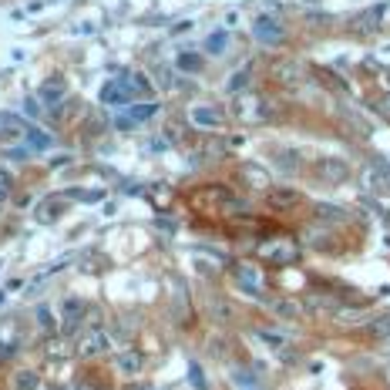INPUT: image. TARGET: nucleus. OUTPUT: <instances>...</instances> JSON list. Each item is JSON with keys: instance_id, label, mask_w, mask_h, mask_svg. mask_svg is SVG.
Here are the masks:
<instances>
[{"instance_id": "nucleus-28", "label": "nucleus", "mask_w": 390, "mask_h": 390, "mask_svg": "<svg viewBox=\"0 0 390 390\" xmlns=\"http://www.w3.org/2000/svg\"><path fill=\"white\" fill-rule=\"evenodd\" d=\"M27 145H34V148H51V135H44L41 128H27Z\"/></svg>"}, {"instance_id": "nucleus-29", "label": "nucleus", "mask_w": 390, "mask_h": 390, "mask_svg": "<svg viewBox=\"0 0 390 390\" xmlns=\"http://www.w3.org/2000/svg\"><path fill=\"white\" fill-rule=\"evenodd\" d=\"M273 313H276V316H286V320H296V316H300V306L289 303V300H280V303H273Z\"/></svg>"}, {"instance_id": "nucleus-14", "label": "nucleus", "mask_w": 390, "mask_h": 390, "mask_svg": "<svg viewBox=\"0 0 390 390\" xmlns=\"http://www.w3.org/2000/svg\"><path fill=\"white\" fill-rule=\"evenodd\" d=\"M61 313H64V330H68V333H75V330H78V323L84 320V313H88V306L81 303L78 296H68V300H64V306H61Z\"/></svg>"}, {"instance_id": "nucleus-8", "label": "nucleus", "mask_w": 390, "mask_h": 390, "mask_svg": "<svg viewBox=\"0 0 390 390\" xmlns=\"http://www.w3.org/2000/svg\"><path fill=\"white\" fill-rule=\"evenodd\" d=\"M108 350H111V337L104 333L101 326L84 330V337H81V343H78L81 357H98V353H108Z\"/></svg>"}, {"instance_id": "nucleus-25", "label": "nucleus", "mask_w": 390, "mask_h": 390, "mask_svg": "<svg viewBox=\"0 0 390 390\" xmlns=\"http://www.w3.org/2000/svg\"><path fill=\"white\" fill-rule=\"evenodd\" d=\"M188 384H192V387H195V390H208L206 370H202V367L195 364V360H192V364H188Z\"/></svg>"}, {"instance_id": "nucleus-32", "label": "nucleus", "mask_w": 390, "mask_h": 390, "mask_svg": "<svg viewBox=\"0 0 390 390\" xmlns=\"http://www.w3.org/2000/svg\"><path fill=\"white\" fill-rule=\"evenodd\" d=\"M206 48H208V51H222V48H226V30L212 34V37L206 41Z\"/></svg>"}, {"instance_id": "nucleus-12", "label": "nucleus", "mask_w": 390, "mask_h": 390, "mask_svg": "<svg viewBox=\"0 0 390 390\" xmlns=\"http://www.w3.org/2000/svg\"><path fill=\"white\" fill-rule=\"evenodd\" d=\"M313 215L320 219V226H343L350 219V208L333 206V202H316L313 206Z\"/></svg>"}, {"instance_id": "nucleus-6", "label": "nucleus", "mask_w": 390, "mask_h": 390, "mask_svg": "<svg viewBox=\"0 0 390 390\" xmlns=\"http://www.w3.org/2000/svg\"><path fill=\"white\" fill-rule=\"evenodd\" d=\"M300 202H303V195L296 188H289V185H273L266 192V206L273 208V212H289V208H296Z\"/></svg>"}, {"instance_id": "nucleus-36", "label": "nucleus", "mask_w": 390, "mask_h": 390, "mask_svg": "<svg viewBox=\"0 0 390 390\" xmlns=\"http://www.w3.org/2000/svg\"><path fill=\"white\" fill-rule=\"evenodd\" d=\"M131 390H148V387H131Z\"/></svg>"}, {"instance_id": "nucleus-2", "label": "nucleus", "mask_w": 390, "mask_h": 390, "mask_svg": "<svg viewBox=\"0 0 390 390\" xmlns=\"http://www.w3.org/2000/svg\"><path fill=\"white\" fill-rule=\"evenodd\" d=\"M260 256L273 266H289V262L300 260V246L293 239H269L260 246Z\"/></svg>"}, {"instance_id": "nucleus-9", "label": "nucleus", "mask_w": 390, "mask_h": 390, "mask_svg": "<svg viewBox=\"0 0 390 390\" xmlns=\"http://www.w3.org/2000/svg\"><path fill=\"white\" fill-rule=\"evenodd\" d=\"M253 37H256L260 44H280L286 34H283V24H280V21H273V17L262 14V17L253 21Z\"/></svg>"}, {"instance_id": "nucleus-18", "label": "nucleus", "mask_w": 390, "mask_h": 390, "mask_svg": "<svg viewBox=\"0 0 390 390\" xmlns=\"http://www.w3.org/2000/svg\"><path fill=\"white\" fill-rule=\"evenodd\" d=\"M155 111H158V104H155V101H148V104H131L125 118H128L131 125H138V121H148V118H152Z\"/></svg>"}, {"instance_id": "nucleus-26", "label": "nucleus", "mask_w": 390, "mask_h": 390, "mask_svg": "<svg viewBox=\"0 0 390 390\" xmlns=\"http://www.w3.org/2000/svg\"><path fill=\"white\" fill-rule=\"evenodd\" d=\"M64 195H68V199H81V202H98V199H104L101 188H88V192H84V188H68Z\"/></svg>"}, {"instance_id": "nucleus-24", "label": "nucleus", "mask_w": 390, "mask_h": 390, "mask_svg": "<svg viewBox=\"0 0 390 390\" xmlns=\"http://www.w3.org/2000/svg\"><path fill=\"white\" fill-rule=\"evenodd\" d=\"M34 316H37V323H41V330H44V333H57V320H54V313L48 310V306H37Z\"/></svg>"}, {"instance_id": "nucleus-16", "label": "nucleus", "mask_w": 390, "mask_h": 390, "mask_svg": "<svg viewBox=\"0 0 390 390\" xmlns=\"http://www.w3.org/2000/svg\"><path fill=\"white\" fill-rule=\"evenodd\" d=\"M115 367H118V373H125V377H138V373H142V367H145V357H142V353H135V350H125V353H118Z\"/></svg>"}, {"instance_id": "nucleus-27", "label": "nucleus", "mask_w": 390, "mask_h": 390, "mask_svg": "<svg viewBox=\"0 0 390 390\" xmlns=\"http://www.w3.org/2000/svg\"><path fill=\"white\" fill-rule=\"evenodd\" d=\"M260 340H262V343H269L276 353H283V350H286V337H283V333H276V330H260Z\"/></svg>"}, {"instance_id": "nucleus-5", "label": "nucleus", "mask_w": 390, "mask_h": 390, "mask_svg": "<svg viewBox=\"0 0 390 390\" xmlns=\"http://www.w3.org/2000/svg\"><path fill=\"white\" fill-rule=\"evenodd\" d=\"M303 78H306V68L300 61H293V57H283V61L273 64V81L283 84V88H300Z\"/></svg>"}, {"instance_id": "nucleus-31", "label": "nucleus", "mask_w": 390, "mask_h": 390, "mask_svg": "<svg viewBox=\"0 0 390 390\" xmlns=\"http://www.w3.org/2000/svg\"><path fill=\"white\" fill-rule=\"evenodd\" d=\"M44 353H48L51 360H61V357H68V343H64V340H48Z\"/></svg>"}, {"instance_id": "nucleus-4", "label": "nucleus", "mask_w": 390, "mask_h": 390, "mask_svg": "<svg viewBox=\"0 0 390 390\" xmlns=\"http://www.w3.org/2000/svg\"><path fill=\"white\" fill-rule=\"evenodd\" d=\"M313 172H316V179L326 185H340L350 179V165L343 162V158H320L316 165H313Z\"/></svg>"}, {"instance_id": "nucleus-20", "label": "nucleus", "mask_w": 390, "mask_h": 390, "mask_svg": "<svg viewBox=\"0 0 390 390\" xmlns=\"http://www.w3.org/2000/svg\"><path fill=\"white\" fill-rule=\"evenodd\" d=\"M101 98L108 104H121V101H128V98H131V91H128V84H108Z\"/></svg>"}, {"instance_id": "nucleus-10", "label": "nucleus", "mask_w": 390, "mask_h": 390, "mask_svg": "<svg viewBox=\"0 0 390 390\" xmlns=\"http://www.w3.org/2000/svg\"><path fill=\"white\" fill-rule=\"evenodd\" d=\"M300 165H303L300 148H286V145L273 148V168H276L280 175H296V172H300Z\"/></svg>"}, {"instance_id": "nucleus-19", "label": "nucleus", "mask_w": 390, "mask_h": 390, "mask_svg": "<svg viewBox=\"0 0 390 390\" xmlns=\"http://www.w3.org/2000/svg\"><path fill=\"white\" fill-rule=\"evenodd\" d=\"M370 337L390 340V313H380V316L370 320Z\"/></svg>"}, {"instance_id": "nucleus-15", "label": "nucleus", "mask_w": 390, "mask_h": 390, "mask_svg": "<svg viewBox=\"0 0 390 390\" xmlns=\"http://www.w3.org/2000/svg\"><path fill=\"white\" fill-rule=\"evenodd\" d=\"M64 202H57V195H51V199H44L41 206L34 208V219L41 222V226H51V222H57L61 215H64Z\"/></svg>"}, {"instance_id": "nucleus-35", "label": "nucleus", "mask_w": 390, "mask_h": 390, "mask_svg": "<svg viewBox=\"0 0 390 390\" xmlns=\"http://www.w3.org/2000/svg\"><path fill=\"white\" fill-rule=\"evenodd\" d=\"M78 390H91V384H78Z\"/></svg>"}, {"instance_id": "nucleus-22", "label": "nucleus", "mask_w": 390, "mask_h": 390, "mask_svg": "<svg viewBox=\"0 0 390 390\" xmlns=\"http://www.w3.org/2000/svg\"><path fill=\"white\" fill-rule=\"evenodd\" d=\"M246 84H249V68L235 71L233 78L226 81V91H229V95H246Z\"/></svg>"}, {"instance_id": "nucleus-3", "label": "nucleus", "mask_w": 390, "mask_h": 390, "mask_svg": "<svg viewBox=\"0 0 390 390\" xmlns=\"http://www.w3.org/2000/svg\"><path fill=\"white\" fill-rule=\"evenodd\" d=\"M384 17H387V3H370L360 14H353L350 27H353L357 34H377V30L384 27Z\"/></svg>"}, {"instance_id": "nucleus-33", "label": "nucleus", "mask_w": 390, "mask_h": 390, "mask_svg": "<svg viewBox=\"0 0 390 390\" xmlns=\"http://www.w3.org/2000/svg\"><path fill=\"white\" fill-rule=\"evenodd\" d=\"M10 175H7V172H3V168H0V202H3V199H7V195H10Z\"/></svg>"}, {"instance_id": "nucleus-37", "label": "nucleus", "mask_w": 390, "mask_h": 390, "mask_svg": "<svg viewBox=\"0 0 390 390\" xmlns=\"http://www.w3.org/2000/svg\"><path fill=\"white\" fill-rule=\"evenodd\" d=\"M44 390H61V387H44Z\"/></svg>"}, {"instance_id": "nucleus-30", "label": "nucleus", "mask_w": 390, "mask_h": 390, "mask_svg": "<svg viewBox=\"0 0 390 390\" xmlns=\"http://www.w3.org/2000/svg\"><path fill=\"white\" fill-rule=\"evenodd\" d=\"M179 68H182V71H202L206 61H202L199 54H182V57H179Z\"/></svg>"}, {"instance_id": "nucleus-1", "label": "nucleus", "mask_w": 390, "mask_h": 390, "mask_svg": "<svg viewBox=\"0 0 390 390\" xmlns=\"http://www.w3.org/2000/svg\"><path fill=\"white\" fill-rule=\"evenodd\" d=\"M233 115L239 121H246V125H260V121H269V104H266L262 95L246 91V95H235Z\"/></svg>"}, {"instance_id": "nucleus-11", "label": "nucleus", "mask_w": 390, "mask_h": 390, "mask_svg": "<svg viewBox=\"0 0 390 390\" xmlns=\"http://www.w3.org/2000/svg\"><path fill=\"white\" fill-rule=\"evenodd\" d=\"M239 175H242V182L249 185V188H256V192H269V188H273V175H269L262 165H256V162H246V165L239 168Z\"/></svg>"}, {"instance_id": "nucleus-13", "label": "nucleus", "mask_w": 390, "mask_h": 390, "mask_svg": "<svg viewBox=\"0 0 390 390\" xmlns=\"http://www.w3.org/2000/svg\"><path fill=\"white\" fill-rule=\"evenodd\" d=\"M188 121L195 125V128H222V111H215V108H208V104H199V108H192L188 111Z\"/></svg>"}, {"instance_id": "nucleus-34", "label": "nucleus", "mask_w": 390, "mask_h": 390, "mask_svg": "<svg viewBox=\"0 0 390 390\" xmlns=\"http://www.w3.org/2000/svg\"><path fill=\"white\" fill-rule=\"evenodd\" d=\"M24 108H27V115H30V118H37V115H41V108H37V101H30V98L24 101Z\"/></svg>"}, {"instance_id": "nucleus-23", "label": "nucleus", "mask_w": 390, "mask_h": 390, "mask_svg": "<svg viewBox=\"0 0 390 390\" xmlns=\"http://www.w3.org/2000/svg\"><path fill=\"white\" fill-rule=\"evenodd\" d=\"M340 323H370V313L364 306H353V310H337Z\"/></svg>"}, {"instance_id": "nucleus-38", "label": "nucleus", "mask_w": 390, "mask_h": 390, "mask_svg": "<svg viewBox=\"0 0 390 390\" xmlns=\"http://www.w3.org/2000/svg\"><path fill=\"white\" fill-rule=\"evenodd\" d=\"M306 3H316V0H306Z\"/></svg>"}, {"instance_id": "nucleus-21", "label": "nucleus", "mask_w": 390, "mask_h": 390, "mask_svg": "<svg viewBox=\"0 0 390 390\" xmlns=\"http://www.w3.org/2000/svg\"><path fill=\"white\" fill-rule=\"evenodd\" d=\"M41 98H44L48 104H57L61 98H64V81H61V78H57V81H48V84L41 88Z\"/></svg>"}, {"instance_id": "nucleus-17", "label": "nucleus", "mask_w": 390, "mask_h": 390, "mask_svg": "<svg viewBox=\"0 0 390 390\" xmlns=\"http://www.w3.org/2000/svg\"><path fill=\"white\" fill-rule=\"evenodd\" d=\"M10 387L14 390H41V377H37L34 370H17L14 380H10Z\"/></svg>"}, {"instance_id": "nucleus-7", "label": "nucleus", "mask_w": 390, "mask_h": 390, "mask_svg": "<svg viewBox=\"0 0 390 390\" xmlns=\"http://www.w3.org/2000/svg\"><path fill=\"white\" fill-rule=\"evenodd\" d=\"M233 276H235V283H239V289H246L249 296H262V273L253 262H235Z\"/></svg>"}]
</instances>
